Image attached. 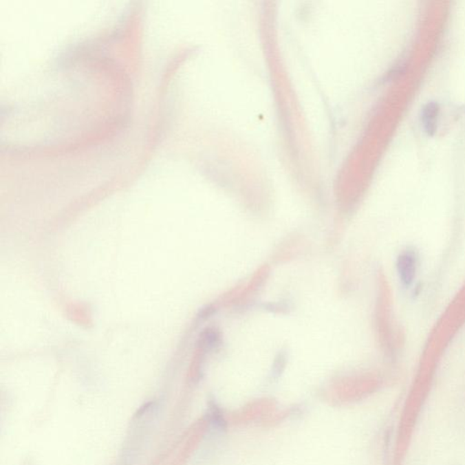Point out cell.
Returning <instances> with one entry per match:
<instances>
[{
  "instance_id": "obj_2",
  "label": "cell",
  "mask_w": 465,
  "mask_h": 465,
  "mask_svg": "<svg viewBox=\"0 0 465 465\" xmlns=\"http://www.w3.org/2000/svg\"><path fill=\"white\" fill-rule=\"evenodd\" d=\"M440 106L438 102L428 101L424 105L421 110V122L424 132L429 137H433L437 131Z\"/></svg>"
},
{
  "instance_id": "obj_3",
  "label": "cell",
  "mask_w": 465,
  "mask_h": 465,
  "mask_svg": "<svg viewBox=\"0 0 465 465\" xmlns=\"http://www.w3.org/2000/svg\"><path fill=\"white\" fill-rule=\"evenodd\" d=\"M218 338H219V337H218L217 334L215 333L214 330L208 329V330H205L202 334L201 341H202L203 345H206V347H212L217 345Z\"/></svg>"
},
{
  "instance_id": "obj_1",
  "label": "cell",
  "mask_w": 465,
  "mask_h": 465,
  "mask_svg": "<svg viewBox=\"0 0 465 465\" xmlns=\"http://www.w3.org/2000/svg\"><path fill=\"white\" fill-rule=\"evenodd\" d=\"M418 259V252L411 248L405 249L397 258V274H398L400 282L404 288H410L415 279Z\"/></svg>"
}]
</instances>
